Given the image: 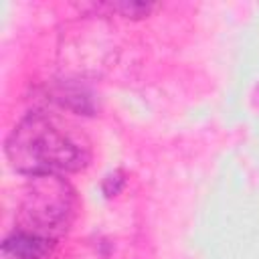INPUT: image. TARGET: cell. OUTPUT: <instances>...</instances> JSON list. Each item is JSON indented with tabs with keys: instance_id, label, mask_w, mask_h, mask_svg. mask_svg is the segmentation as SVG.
Here are the masks:
<instances>
[{
	"instance_id": "1",
	"label": "cell",
	"mask_w": 259,
	"mask_h": 259,
	"mask_svg": "<svg viewBox=\"0 0 259 259\" xmlns=\"http://www.w3.org/2000/svg\"><path fill=\"white\" fill-rule=\"evenodd\" d=\"M4 152L28 176L75 172L87 164V150L45 113H26L8 134Z\"/></svg>"
},
{
	"instance_id": "2",
	"label": "cell",
	"mask_w": 259,
	"mask_h": 259,
	"mask_svg": "<svg viewBox=\"0 0 259 259\" xmlns=\"http://www.w3.org/2000/svg\"><path fill=\"white\" fill-rule=\"evenodd\" d=\"M75 204V192L61 174H40L30 176V182L24 190L20 202V227L53 239L61 233Z\"/></svg>"
},
{
	"instance_id": "3",
	"label": "cell",
	"mask_w": 259,
	"mask_h": 259,
	"mask_svg": "<svg viewBox=\"0 0 259 259\" xmlns=\"http://www.w3.org/2000/svg\"><path fill=\"white\" fill-rule=\"evenodd\" d=\"M53 239L32 233V231H24V229H14L2 243V251L4 257H12V259H42L49 251H51Z\"/></svg>"
}]
</instances>
